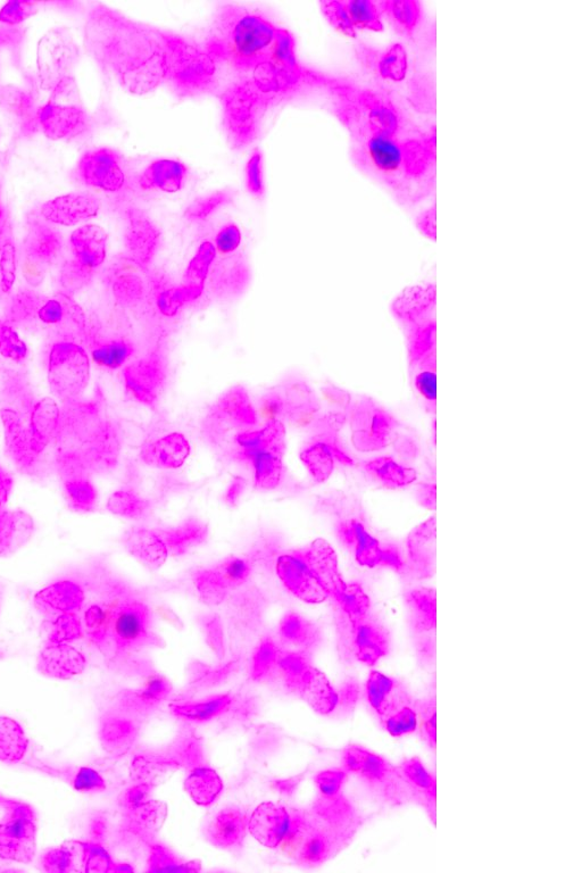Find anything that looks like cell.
I'll return each mask as SVG.
<instances>
[{
    "mask_svg": "<svg viewBox=\"0 0 582 873\" xmlns=\"http://www.w3.org/2000/svg\"><path fill=\"white\" fill-rule=\"evenodd\" d=\"M90 53L108 77L133 95L171 89L195 77L205 61L198 41L105 6L89 23Z\"/></svg>",
    "mask_w": 582,
    "mask_h": 873,
    "instance_id": "obj_1",
    "label": "cell"
},
{
    "mask_svg": "<svg viewBox=\"0 0 582 873\" xmlns=\"http://www.w3.org/2000/svg\"><path fill=\"white\" fill-rule=\"evenodd\" d=\"M330 95V108L351 137L357 169L384 187L404 206L424 202L436 186V129L420 127L395 136L379 130L346 99Z\"/></svg>",
    "mask_w": 582,
    "mask_h": 873,
    "instance_id": "obj_2",
    "label": "cell"
},
{
    "mask_svg": "<svg viewBox=\"0 0 582 873\" xmlns=\"http://www.w3.org/2000/svg\"><path fill=\"white\" fill-rule=\"evenodd\" d=\"M268 15L238 3L215 7L201 39L197 40L211 57L219 74L230 83L253 81L273 87L269 63L279 29Z\"/></svg>",
    "mask_w": 582,
    "mask_h": 873,
    "instance_id": "obj_3",
    "label": "cell"
},
{
    "mask_svg": "<svg viewBox=\"0 0 582 873\" xmlns=\"http://www.w3.org/2000/svg\"><path fill=\"white\" fill-rule=\"evenodd\" d=\"M437 287L424 281L404 288L390 305L404 336L407 369L415 398L428 414L436 413Z\"/></svg>",
    "mask_w": 582,
    "mask_h": 873,
    "instance_id": "obj_4",
    "label": "cell"
},
{
    "mask_svg": "<svg viewBox=\"0 0 582 873\" xmlns=\"http://www.w3.org/2000/svg\"><path fill=\"white\" fill-rule=\"evenodd\" d=\"M344 768L381 808L394 810L411 804L397 764L370 748L353 745L344 754Z\"/></svg>",
    "mask_w": 582,
    "mask_h": 873,
    "instance_id": "obj_5",
    "label": "cell"
},
{
    "mask_svg": "<svg viewBox=\"0 0 582 873\" xmlns=\"http://www.w3.org/2000/svg\"><path fill=\"white\" fill-rule=\"evenodd\" d=\"M223 91L224 126L232 147L239 149L254 143L271 103L284 97L253 81L229 83Z\"/></svg>",
    "mask_w": 582,
    "mask_h": 873,
    "instance_id": "obj_6",
    "label": "cell"
},
{
    "mask_svg": "<svg viewBox=\"0 0 582 873\" xmlns=\"http://www.w3.org/2000/svg\"><path fill=\"white\" fill-rule=\"evenodd\" d=\"M365 697L374 717L390 736L401 738L415 734L418 697L404 681L373 670L365 683Z\"/></svg>",
    "mask_w": 582,
    "mask_h": 873,
    "instance_id": "obj_7",
    "label": "cell"
},
{
    "mask_svg": "<svg viewBox=\"0 0 582 873\" xmlns=\"http://www.w3.org/2000/svg\"><path fill=\"white\" fill-rule=\"evenodd\" d=\"M327 93L346 99L372 126L390 135L402 136L420 128L411 120L401 103L382 91L332 77Z\"/></svg>",
    "mask_w": 582,
    "mask_h": 873,
    "instance_id": "obj_8",
    "label": "cell"
},
{
    "mask_svg": "<svg viewBox=\"0 0 582 873\" xmlns=\"http://www.w3.org/2000/svg\"><path fill=\"white\" fill-rule=\"evenodd\" d=\"M343 634L349 658L365 667H376L392 653V631L373 609L356 617L345 614Z\"/></svg>",
    "mask_w": 582,
    "mask_h": 873,
    "instance_id": "obj_9",
    "label": "cell"
},
{
    "mask_svg": "<svg viewBox=\"0 0 582 873\" xmlns=\"http://www.w3.org/2000/svg\"><path fill=\"white\" fill-rule=\"evenodd\" d=\"M351 427L354 446L364 453L385 450L401 435V423L395 415L370 396H361L354 402Z\"/></svg>",
    "mask_w": 582,
    "mask_h": 873,
    "instance_id": "obj_10",
    "label": "cell"
},
{
    "mask_svg": "<svg viewBox=\"0 0 582 873\" xmlns=\"http://www.w3.org/2000/svg\"><path fill=\"white\" fill-rule=\"evenodd\" d=\"M338 531L357 562L363 567L377 568L382 542L374 534L370 518L360 503H354L340 521Z\"/></svg>",
    "mask_w": 582,
    "mask_h": 873,
    "instance_id": "obj_11",
    "label": "cell"
},
{
    "mask_svg": "<svg viewBox=\"0 0 582 873\" xmlns=\"http://www.w3.org/2000/svg\"><path fill=\"white\" fill-rule=\"evenodd\" d=\"M436 517L414 527L402 546L407 567V578L414 581L429 580L436 573Z\"/></svg>",
    "mask_w": 582,
    "mask_h": 873,
    "instance_id": "obj_12",
    "label": "cell"
},
{
    "mask_svg": "<svg viewBox=\"0 0 582 873\" xmlns=\"http://www.w3.org/2000/svg\"><path fill=\"white\" fill-rule=\"evenodd\" d=\"M79 172L90 187L118 193L127 184V171L122 156L111 148H96L83 155Z\"/></svg>",
    "mask_w": 582,
    "mask_h": 873,
    "instance_id": "obj_13",
    "label": "cell"
},
{
    "mask_svg": "<svg viewBox=\"0 0 582 873\" xmlns=\"http://www.w3.org/2000/svg\"><path fill=\"white\" fill-rule=\"evenodd\" d=\"M354 54L365 72L387 83L403 81L409 69L405 48L399 44L385 48L359 44L354 47Z\"/></svg>",
    "mask_w": 582,
    "mask_h": 873,
    "instance_id": "obj_14",
    "label": "cell"
},
{
    "mask_svg": "<svg viewBox=\"0 0 582 873\" xmlns=\"http://www.w3.org/2000/svg\"><path fill=\"white\" fill-rule=\"evenodd\" d=\"M404 781L410 802L419 806L429 820L436 825L437 779L419 756L405 758L397 764Z\"/></svg>",
    "mask_w": 582,
    "mask_h": 873,
    "instance_id": "obj_15",
    "label": "cell"
},
{
    "mask_svg": "<svg viewBox=\"0 0 582 873\" xmlns=\"http://www.w3.org/2000/svg\"><path fill=\"white\" fill-rule=\"evenodd\" d=\"M411 639L436 637L437 597L435 588L414 585L403 590Z\"/></svg>",
    "mask_w": 582,
    "mask_h": 873,
    "instance_id": "obj_16",
    "label": "cell"
},
{
    "mask_svg": "<svg viewBox=\"0 0 582 873\" xmlns=\"http://www.w3.org/2000/svg\"><path fill=\"white\" fill-rule=\"evenodd\" d=\"M188 177L189 171L184 163L161 159L146 166L137 184L140 190L149 193L177 194L186 187Z\"/></svg>",
    "mask_w": 582,
    "mask_h": 873,
    "instance_id": "obj_17",
    "label": "cell"
},
{
    "mask_svg": "<svg viewBox=\"0 0 582 873\" xmlns=\"http://www.w3.org/2000/svg\"><path fill=\"white\" fill-rule=\"evenodd\" d=\"M39 121L49 138L63 139L79 135L87 128L88 119L80 107L48 104L41 108Z\"/></svg>",
    "mask_w": 582,
    "mask_h": 873,
    "instance_id": "obj_18",
    "label": "cell"
},
{
    "mask_svg": "<svg viewBox=\"0 0 582 873\" xmlns=\"http://www.w3.org/2000/svg\"><path fill=\"white\" fill-rule=\"evenodd\" d=\"M101 207L98 199L89 194H70L48 202L43 207V214L48 220L74 224L94 216Z\"/></svg>",
    "mask_w": 582,
    "mask_h": 873,
    "instance_id": "obj_19",
    "label": "cell"
},
{
    "mask_svg": "<svg viewBox=\"0 0 582 873\" xmlns=\"http://www.w3.org/2000/svg\"><path fill=\"white\" fill-rule=\"evenodd\" d=\"M363 469L374 484L389 490L403 489L417 480V471L390 456H378L365 462Z\"/></svg>",
    "mask_w": 582,
    "mask_h": 873,
    "instance_id": "obj_20",
    "label": "cell"
},
{
    "mask_svg": "<svg viewBox=\"0 0 582 873\" xmlns=\"http://www.w3.org/2000/svg\"><path fill=\"white\" fill-rule=\"evenodd\" d=\"M289 829V818L285 810L273 804H263L257 809L251 821L249 830L256 839L270 847H276Z\"/></svg>",
    "mask_w": 582,
    "mask_h": 873,
    "instance_id": "obj_21",
    "label": "cell"
},
{
    "mask_svg": "<svg viewBox=\"0 0 582 873\" xmlns=\"http://www.w3.org/2000/svg\"><path fill=\"white\" fill-rule=\"evenodd\" d=\"M385 18L404 38L414 39L424 22V11L419 2H387Z\"/></svg>",
    "mask_w": 582,
    "mask_h": 873,
    "instance_id": "obj_22",
    "label": "cell"
},
{
    "mask_svg": "<svg viewBox=\"0 0 582 873\" xmlns=\"http://www.w3.org/2000/svg\"><path fill=\"white\" fill-rule=\"evenodd\" d=\"M344 5L357 32L384 30L381 20L386 14L387 2L384 0H347Z\"/></svg>",
    "mask_w": 582,
    "mask_h": 873,
    "instance_id": "obj_23",
    "label": "cell"
},
{
    "mask_svg": "<svg viewBox=\"0 0 582 873\" xmlns=\"http://www.w3.org/2000/svg\"><path fill=\"white\" fill-rule=\"evenodd\" d=\"M245 830L244 817L237 811H226L213 819L207 834L216 845L232 846L243 839Z\"/></svg>",
    "mask_w": 582,
    "mask_h": 873,
    "instance_id": "obj_24",
    "label": "cell"
},
{
    "mask_svg": "<svg viewBox=\"0 0 582 873\" xmlns=\"http://www.w3.org/2000/svg\"><path fill=\"white\" fill-rule=\"evenodd\" d=\"M417 735L421 743L431 751L436 750L437 743V698L434 693L417 698Z\"/></svg>",
    "mask_w": 582,
    "mask_h": 873,
    "instance_id": "obj_25",
    "label": "cell"
},
{
    "mask_svg": "<svg viewBox=\"0 0 582 873\" xmlns=\"http://www.w3.org/2000/svg\"><path fill=\"white\" fill-rule=\"evenodd\" d=\"M116 639L121 643L130 644L136 642L144 634L145 623L141 614L136 610H116L110 626Z\"/></svg>",
    "mask_w": 582,
    "mask_h": 873,
    "instance_id": "obj_26",
    "label": "cell"
},
{
    "mask_svg": "<svg viewBox=\"0 0 582 873\" xmlns=\"http://www.w3.org/2000/svg\"><path fill=\"white\" fill-rule=\"evenodd\" d=\"M234 199V190L221 189L198 197L186 210L189 219L204 220L207 216L219 211L221 207L228 205Z\"/></svg>",
    "mask_w": 582,
    "mask_h": 873,
    "instance_id": "obj_27",
    "label": "cell"
},
{
    "mask_svg": "<svg viewBox=\"0 0 582 873\" xmlns=\"http://www.w3.org/2000/svg\"><path fill=\"white\" fill-rule=\"evenodd\" d=\"M321 11L324 18L329 22L330 26L347 38H356L357 31L353 27L351 19L346 11L344 2H322L320 3Z\"/></svg>",
    "mask_w": 582,
    "mask_h": 873,
    "instance_id": "obj_28",
    "label": "cell"
},
{
    "mask_svg": "<svg viewBox=\"0 0 582 873\" xmlns=\"http://www.w3.org/2000/svg\"><path fill=\"white\" fill-rule=\"evenodd\" d=\"M340 605L349 617H356L373 609L370 597L365 593L364 588L356 584L343 588L340 592Z\"/></svg>",
    "mask_w": 582,
    "mask_h": 873,
    "instance_id": "obj_29",
    "label": "cell"
},
{
    "mask_svg": "<svg viewBox=\"0 0 582 873\" xmlns=\"http://www.w3.org/2000/svg\"><path fill=\"white\" fill-rule=\"evenodd\" d=\"M245 185L249 194L262 198L265 194L264 159L260 149H255L245 166Z\"/></svg>",
    "mask_w": 582,
    "mask_h": 873,
    "instance_id": "obj_30",
    "label": "cell"
},
{
    "mask_svg": "<svg viewBox=\"0 0 582 873\" xmlns=\"http://www.w3.org/2000/svg\"><path fill=\"white\" fill-rule=\"evenodd\" d=\"M377 568L392 570L398 576L407 578V567L402 546L395 543L382 542Z\"/></svg>",
    "mask_w": 582,
    "mask_h": 873,
    "instance_id": "obj_31",
    "label": "cell"
},
{
    "mask_svg": "<svg viewBox=\"0 0 582 873\" xmlns=\"http://www.w3.org/2000/svg\"><path fill=\"white\" fill-rule=\"evenodd\" d=\"M240 241L241 234L239 229L234 224H230V226L224 227L219 232V235L216 236L215 249L221 255H228L236 251Z\"/></svg>",
    "mask_w": 582,
    "mask_h": 873,
    "instance_id": "obj_32",
    "label": "cell"
},
{
    "mask_svg": "<svg viewBox=\"0 0 582 873\" xmlns=\"http://www.w3.org/2000/svg\"><path fill=\"white\" fill-rule=\"evenodd\" d=\"M306 836L307 831H305V829H288L287 834L281 839L278 846L281 847L282 853L287 856H299L305 843Z\"/></svg>",
    "mask_w": 582,
    "mask_h": 873,
    "instance_id": "obj_33",
    "label": "cell"
},
{
    "mask_svg": "<svg viewBox=\"0 0 582 873\" xmlns=\"http://www.w3.org/2000/svg\"><path fill=\"white\" fill-rule=\"evenodd\" d=\"M415 227H417L421 236L428 240L436 241V207L432 206L430 209L421 212L417 220H415Z\"/></svg>",
    "mask_w": 582,
    "mask_h": 873,
    "instance_id": "obj_34",
    "label": "cell"
},
{
    "mask_svg": "<svg viewBox=\"0 0 582 873\" xmlns=\"http://www.w3.org/2000/svg\"><path fill=\"white\" fill-rule=\"evenodd\" d=\"M415 500L423 509H436V484L434 481H422L415 488Z\"/></svg>",
    "mask_w": 582,
    "mask_h": 873,
    "instance_id": "obj_35",
    "label": "cell"
},
{
    "mask_svg": "<svg viewBox=\"0 0 582 873\" xmlns=\"http://www.w3.org/2000/svg\"><path fill=\"white\" fill-rule=\"evenodd\" d=\"M32 4L27 3H11L7 4L4 7L2 13H0V19L7 23H18L23 20H26L28 16L31 14Z\"/></svg>",
    "mask_w": 582,
    "mask_h": 873,
    "instance_id": "obj_36",
    "label": "cell"
},
{
    "mask_svg": "<svg viewBox=\"0 0 582 873\" xmlns=\"http://www.w3.org/2000/svg\"><path fill=\"white\" fill-rule=\"evenodd\" d=\"M392 446L403 462L410 463L417 459L419 448L411 438L399 435Z\"/></svg>",
    "mask_w": 582,
    "mask_h": 873,
    "instance_id": "obj_37",
    "label": "cell"
},
{
    "mask_svg": "<svg viewBox=\"0 0 582 873\" xmlns=\"http://www.w3.org/2000/svg\"><path fill=\"white\" fill-rule=\"evenodd\" d=\"M282 410H284V407H282L280 399L278 397L269 396L264 398L261 402L259 415L262 421L272 422L280 417Z\"/></svg>",
    "mask_w": 582,
    "mask_h": 873,
    "instance_id": "obj_38",
    "label": "cell"
},
{
    "mask_svg": "<svg viewBox=\"0 0 582 873\" xmlns=\"http://www.w3.org/2000/svg\"><path fill=\"white\" fill-rule=\"evenodd\" d=\"M322 394L327 403L337 407H342V409H347V407L352 403L351 395L345 392V390L334 386L323 389Z\"/></svg>",
    "mask_w": 582,
    "mask_h": 873,
    "instance_id": "obj_39",
    "label": "cell"
},
{
    "mask_svg": "<svg viewBox=\"0 0 582 873\" xmlns=\"http://www.w3.org/2000/svg\"><path fill=\"white\" fill-rule=\"evenodd\" d=\"M346 773L345 770H335L328 772L327 775L323 777L324 791H326L329 797L338 794L340 787H342L346 779Z\"/></svg>",
    "mask_w": 582,
    "mask_h": 873,
    "instance_id": "obj_40",
    "label": "cell"
},
{
    "mask_svg": "<svg viewBox=\"0 0 582 873\" xmlns=\"http://www.w3.org/2000/svg\"><path fill=\"white\" fill-rule=\"evenodd\" d=\"M246 572V563L241 560H234L227 565L226 571H224V577L229 581H238L246 576Z\"/></svg>",
    "mask_w": 582,
    "mask_h": 873,
    "instance_id": "obj_41",
    "label": "cell"
},
{
    "mask_svg": "<svg viewBox=\"0 0 582 873\" xmlns=\"http://www.w3.org/2000/svg\"><path fill=\"white\" fill-rule=\"evenodd\" d=\"M315 419H317V409H315V407H309V409L302 410L296 415L295 426L298 428H307L311 426Z\"/></svg>",
    "mask_w": 582,
    "mask_h": 873,
    "instance_id": "obj_42",
    "label": "cell"
}]
</instances>
